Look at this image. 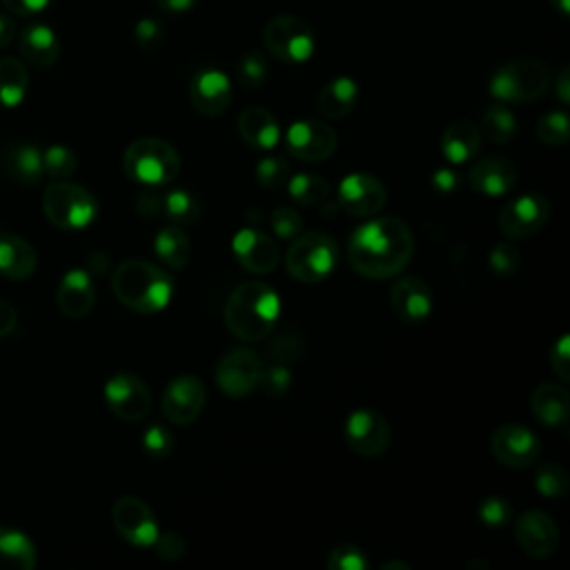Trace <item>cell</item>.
<instances>
[{
	"instance_id": "52",
	"label": "cell",
	"mask_w": 570,
	"mask_h": 570,
	"mask_svg": "<svg viewBox=\"0 0 570 570\" xmlns=\"http://www.w3.org/2000/svg\"><path fill=\"white\" fill-rule=\"evenodd\" d=\"M52 0H3V6L14 17H36L50 8Z\"/></svg>"
},
{
	"instance_id": "61",
	"label": "cell",
	"mask_w": 570,
	"mask_h": 570,
	"mask_svg": "<svg viewBox=\"0 0 570 570\" xmlns=\"http://www.w3.org/2000/svg\"><path fill=\"white\" fill-rule=\"evenodd\" d=\"M412 570V566L410 563H405V561H386L383 566H381V570Z\"/></svg>"
},
{
	"instance_id": "16",
	"label": "cell",
	"mask_w": 570,
	"mask_h": 570,
	"mask_svg": "<svg viewBox=\"0 0 570 570\" xmlns=\"http://www.w3.org/2000/svg\"><path fill=\"white\" fill-rule=\"evenodd\" d=\"M208 390L194 374H179L163 394V414L175 425H190L203 412Z\"/></svg>"
},
{
	"instance_id": "50",
	"label": "cell",
	"mask_w": 570,
	"mask_h": 570,
	"mask_svg": "<svg viewBox=\"0 0 570 570\" xmlns=\"http://www.w3.org/2000/svg\"><path fill=\"white\" fill-rule=\"evenodd\" d=\"M155 546H157L159 557L166 561H179L186 555V539L177 532H163V535L159 532Z\"/></svg>"
},
{
	"instance_id": "33",
	"label": "cell",
	"mask_w": 570,
	"mask_h": 570,
	"mask_svg": "<svg viewBox=\"0 0 570 570\" xmlns=\"http://www.w3.org/2000/svg\"><path fill=\"white\" fill-rule=\"evenodd\" d=\"M155 250L157 256L172 270L188 267L192 258V243L190 236L181 230V225H170L161 230L155 239Z\"/></svg>"
},
{
	"instance_id": "46",
	"label": "cell",
	"mask_w": 570,
	"mask_h": 570,
	"mask_svg": "<svg viewBox=\"0 0 570 570\" xmlns=\"http://www.w3.org/2000/svg\"><path fill=\"white\" fill-rule=\"evenodd\" d=\"M302 352H304V339L297 332H283L270 346L272 361L283 363V366L297 361L302 357Z\"/></svg>"
},
{
	"instance_id": "20",
	"label": "cell",
	"mask_w": 570,
	"mask_h": 570,
	"mask_svg": "<svg viewBox=\"0 0 570 570\" xmlns=\"http://www.w3.org/2000/svg\"><path fill=\"white\" fill-rule=\"evenodd\" d=\"M232 250L239 263L254 274H267L276 270L281 261V252L274 239L256 228L239 230L232 239Z\"/></svg>"
},
{
	"instance_id": "5",
	"label": "cell",
	"mask_w": 570,
	"mask_h": 570,
	"mask_svg": "<svg viewBox=\"0 0 570 570\" xmlns=\"http://www.w3.org/2000/svg\"><path fill=\"white\" fill-rule=\"evenodd\" d=\"M43 212L52 225L59 230H83L98 217L96 197L83 186L70 181H54L45 188Z\"/></svg>"
},
{
	"instance_id": "3",
	"label": "cell",
	"mask_w": 570,
	"mask_h": 570,
	"mask_svg": "<svg viewBox=\"0 0 570 570\" xmlns=\"http://www.w3.org/2000/svg\"><path fill=\"white\" fill-rule=\"evenodd\" d=\"M281 317V299L267 283H241L225 304V326L241 341L265 339Z\"/></svg>"
},
{
	"instance_id": "28",
	"label": "cell",
	"mask_w": 570,
	"mask_h": 570,
	"mask_svg": "<svg viewBox=\"0 0 570 570\" xmlns=\"http://www.w3.org/2000/svg\"><path fill=\"white\" fill-rule=\"evenodd\" d=\"M532 414L548 428H561L570 416V399L568 390L561 383L546 381L535 388L530 397Z\"/></svg>"
},
{
	"instance_id": "19",
	"label": "cell",
	"mask_w": 570,
	"mask_h": 570,
	"mask_svg": "<svg viewBox=\"0 0 570 570\" xmlns=\"http://www.w3.org/2000/svg\"><path fill=\"white\" fill-rule=\"evenodd\" d=\"M190 101L194 109L208 118H217L228 112L232 103V83L225 72L208 67L192 76Z\"/></svg>"
},
{
	"instance_id": "27",
	"label": "cell",
	"mask_w": 570,
	"mask_h": 570,
	"mask_svg": "<svg viewBox=\"0 0 570 570\" xmlns=\"http://www.w3.org/2000/svg\"><path fill=\"white\" fill-rule=\"evenodd\" d=\"M239 134L254 150H274L281 140V127L265 107H247L239 116Z\"/></svg>"
},
{
	"instance_id": "14",
	"label": "cell",
	"mask_w": 570,
	"mask_h": 570,
	"mask_svg": "<svg viewBox=\"0 0 570 570\" xmlns=\"http://www.w3.org/2000/svg\"><path fill=\"white\" fill-rule=\"evenodd\" d=\"M392 440L386 416L377 410H355L346 421V442L361 457H379L388 451Z\"/></svg>"
},
{
	"instance_id": "47",
	"label": "cell",
	"mask_w": 570,
	"mask_h": 570,
	"mask_svg": "<svg viewBox=\"0 0 570 570\" xmlns=\"http://www.w3.org/2000/svg\"><path fill=\"white\" fill-rule=\"evenodd\" d=\"M519 261H521V256L513 243H497L488 256L493 272L499 276H508V274L517 272Z\"/></svg>"
},
{
	"instance_id": "57",
	"label": "cell",
	"mask_w": 570,
	"mask_h": 570,
	"mask_svg": "<svg viewBox=\"0 0 570 570\" xmlns=\"http://www.w3.org/2000/svg\"><path fill=\"white\" fill-rule=\"evenodd\" d=\"M17 36V23L10 14H0V50L8 48Z\"/></svg>"
},
{
	"instance_id": "40",
	"label": "cell",
	"mask_w": 570,
	"mask_h": 570,
	"mask_svg": "<svg viewBox=\"0 0 570 570\" xmlns=\"http://www.w3.org/2000/svg\"><path fill=\"white\" fill-rule=\"evenodd\" d=\"M537 490L548 499H561L568 493V475L559 464H543L535 475Z\"/></svg>"
},
{
	"instance_id": "37",
	"label": "cell",
	"mask_w": 570,
	"mask_h": 570,
	"mask_svg": "<svg viewBox=\"0 0 570 570\" xmlns=\"http://www.w3.org/2000/svg\"><path fill=\"white\" fill-rule=\"evenodd\" d=\"M236 78L243 87L258 89L270 78V63L265 54L258 50H250L247 54H243L236 63Z\"/></svg>"
},
{
	"instance_id": "58",
	"label": "cell",
	"mask_w": 570,
	"mask_h": 570,
	"mask_svg": "<svg viewBox=\"0 0 570 570\" xmlns=\"http://www.w3.org/2000/svg\"><path fill=\"white\" fill-rule=\"evenodd\" d=\"M555 92H557V98L568 105L570 103V72L568 67H563L557 76V83H555Z\"/></svg>"
},
{
	"instance_id": "10",
	"label": "cell",
	"mask_w": 570,
	"mask_h": 570,
	"mask_svg": "<svg viewBox=\"0 0 570 570\" xmlns=\"http://www.w3.org/2000/svg\"><path fill=\"white\" fill-rule=\"evenodd\" d=\"M105 401L123 421H140L152 410V392L148 383L131 372H118L105 383Z\"/></svg>"
},
{
	"instance_id": "41",
	"label": "cell",
	"mask_w": 570,
	"mask_h": 570,
	"mask_svg": "<svg viewBox=\"0 0 570 570\" xmlns=\"http://www.w3.org/2000/svg\"><path fill=\"white\" fill-rule=\"evenodd\" d=\"M140 444H142V451H146L152 460H166L172 455L175 451V437L172 433L168 431L166 425H150L146 433H142L140 437Z\"/></svg>"
},
{
	"instance_id": "6",
	"label": "cell",
	"mask_w": 570,
	"mask_h": 570,
	"mask_svg": "<svg viewBox=\"0 0 570 570\" xmlns=\"http://www.w3.org/2000/svg\"><path fill=\"white\" fill-rule=\"evenodd\" d=\"M550 87V72L541 61L515 59L502 65L490 78V94L499 103H530Z\"/></svg>"
},
{
	"instance_id": "13",
	"label": "cell",
	"mask_w": 570,
	"mask_h": 570,
	"mask_svg": "<svg viewBox=\"0 0 570 570\" xmlns=\"http://www.w3.org/2000/svg\"><path fill=\"white\" fill-rule=\"evenodd\" d=\"M493 457L506 468H530L541 455L539 440L521 423L499 425L490 437Z\"/></svg>"
},
{
	"instance_id": "32",
	"label": "cell",
	"mask_w": 570,
	"mask_h": 570,
	"mask_svg": "<svg viewBox=\"0 0 570 570\" xmlns=\"http://www.w3.org/2000/svg\"><path fill=\"white\" fill-rule=\"evenodd\" d=\"M30 89L28 67L19 59H0V105L19 107Z\"/></svg>"
},
{
	"instance_id": "9",
	"label": "cell",
	"mask_w": 570,
	"mask_h": 570,
	"mask_svg": "<svg viewBox=\"0 0 570 570\" xmlns=\"http://www.w3.org/2000/svg\"><path fill=\"white\" fill-rule=\"evenodd\" d=\"M263 361L254 350L234 348L217 363V383L225 397H247L261 386Z\"/></svg>"
},
{
	"instance_id": "53",
	"label": "cell",
	"mask_w": 570,
	"mask_h": 570,
	"mask_svg": "<svg viewBox=\"0 0 570 570\" xmlns=\"http://www.w3.org/2000/svg\"><path fill=\"white\" fill-rule=\"evenodd\" d=\"M161 208H163V197L152 194V192L140 194L136 201V210L142 217H157V214H161Z\"/></svg>"
},
{
	"instance_id": "8",
	"label": "cell",
	"mask_w": 570,
	"mask_h": 570,
	"mask_svg": "<svg viewBox=\"0 0 570 570\" xmlns=\"http://www.w3.org/2000/svg\"><path fill=\"white\" fill-rule=\"evenodd\" d=\"M263 45L272 59L302 65L315 54V34L306 21L291 14H278L263 28Z\"/></svg>"
},
{
	"instance_id": "12",
	"label": "cell",
	"mask_w": 570,
	"mask_h": 570,
	"mask_svg": "<svg viewBox=\"0 0 570 570\" xmlns=\"http://www.w3.org/2000/svg\"><path fill=\"white\" fill-rule=\"evenodd\" d=\"M285 148L295 159L324 163L337 150V134L321 120H297L285 131Z\"/></svg>"
},
{
	"instance_id": "17",
	"label": "cell",
	"mask_w": 570,
	"mask_h": 570,
	"mask_svg": "<svg viewBox=\"0 0 570 570\" xmlns=\"http://www.w3.org/2000/svg\"><path fill=\"white\" fill-rule=\"evenodd\" d=\"M339 205L352 217H374L383 210L388 194L383 183L372 175H348L337 190Z\"/></svg>"
},
{
	"instance_id": "4",
	"label": "cell",
	"mask_w": 570,
	"mask_h": 570,
	"mask_svg": "<svg viewBox=\"0 0 570 570\" xmlns=\"http://www.w3.org/2000/svg\"><path fill=\"white\" fill-rule=\"evenodd\" d=\"M125 175L148 188H161L177 179L181 172V157L172 142L163 138H138L125 150Z\"/></svg>"
},
{
	"instance_id": "26",
	"label": "cell",
	"mask_w": 570,
	"mask_h": 570,
	"mask_svg": "<svg viewBox=\"0 0 570 570\" xmlns=\"http://www.w3.org/2000/svg\"><path fill=\"white\" fill-rule=\"evenodd\" d=\"M19 48L23 59L39 70H50L61 56V43L56 32L43 23L28 25L19 36Z\"/></svg>"
},
{
	"instance_id": "2",
	"label": "cell",
	"mask_w": 570,
	"mask_h": 570,
	"mask_svg": "<svg viewBox=\"0 0 570 570\" xmlns=\"http://www.w3.org/2000/svg\"><path fill=\"white\" fill-rule=\"evenodd\" d=\"M112 291L125 308L140 315H155L170 306L175 281L163 267L131 258L114 270Z\"/></svg>"
},
{
	"instance_id": "49",
	"label": "cell",
	"mask_w": 570,
	"mask_h": 570,
	"mask_svg": "<svg viewBox=\"0 0 570 570\" xmlns=\"http://www.w3.org/2000/svg\"><path fill=\"white\" fill-rule=\"evenodd\" d=\"M261 386H263L265 392L272 394V397L288 394V390H291V386H293V374H291L288 366L274 363L270 370H263Z\"/></svg>"
},
{
	"instance_id": "21",
	"label": "cell",
	"mask_w": 570,
	"mask_h": 570,
	"mask_svg": "<svg viewBox=\"0 0 570 570\" xmlns=\"http://www.w3.org/2000/svg\"><path fill=\"white\" fill-rule=\"evenodd\" d=\"M390 304L405 324H421L433 313V293L419 276H403L390 288Z\"/></svg>"
},
{
	"instance_id": "48",
	"label": "cell",
	"mask_w": 570,
	"mask_h": 570,
	"mask_svg": "<svg viewBox=\"0 0 570 570\" xmlns=\"http://www.w3.org/2000/svg\"><path fill=\"white\" fill-rule=\"evenodd\" d=\"M163 25L157 19H140L134 25V43L140 50H157L163 43Z\"/></svg>"
},
{
	"instance_id": "60",
	"label": "cell",
	"mask_w": 570,
	"mask_h": 570,
	"mask_svg": "<svg viewBox=\"0 0 570 570\" xmlns=\"http://www.w3.org/2000/svg\"><path fill=\"white\" fill-rule=\"evenodd\" d=\"M550 6H552L559 14H563V17L570 14V0H550Z\"/></svg>"
},
{
	"instance_id": "59",
	"label": "cell",
	"mask_w": 570,
	"mask_h": 570,
	"mask_svg": "<svg viewBox=\"0 0 570 570\" xmlns=\"http://www.w3.org/2000/svg\"><path fill=\"white\" fill-rule=\"evenodd\" d=\"M87 267H89V274H103L109 267V256L103 252H94L87 258Z\"/></svg>"
},
{
	"instance_id": "35",
	"label": "cell",
	"mask_w": 570,
	"mask_h": 570,
	"mask_svg": "<svg viewBox=\"0 0 570 570\" xmlns=\"http://www.w3.org/2000/svg\"><path fill=\"white\" fill-rule=\"evenodd\" d=\"M288 192H291L295 203L313 208V205H319V203H324L328 199L330 186H328V181L324 177L297 175V177L288 179Z\"/></svg>"
},
{
	"instance_id": "18",
	"label": "cell",
	"mask_w": 570,
	"mask_h": 570,
	"mask_svg": "<svg viewBox=\"0 0 570 570\" xmlns=\"http://www.w3.org/2000/svg\"><path fill=\"white\" fill-rule=\"evenodd\" d=\"M515 539L532 559H548L559 548V528L543 510H526L515 526Z\"/></svg>"
},
{
	"instance_id": "31",
	"label": "cell",
	"mask_w": 570,
	"mask_h": 570,
	"mask_svg": "<svg viewBox=\"0 0 570 570\" xmlns=\"http://www.w3.org/2000/svg\"><path fill=\"white\" fill-rule=\"evenodd\" d=\"M39 552L21 530H0V570H34Z\"/></svg>"
},
{
	"instance_id": "1",
	"label": "cell",
	"mask_w": 570,
	"mask_h": 570,
	"mask_svg": "<svg viewBox=\"0 0 570 570\" xmlns=\"http://www.w3.org/2000/svg\"><path fill=\"white\" fill-rule=\"evenodd\" d=\"M412 250L410 228L397 217H381L355 230L348 243V258L355 272L381 281L403 272Z\"/></svg>"
},
{
	"instance_id": "7",
	"label": "cell",
	"mask_w": 570,
	"mask_h": 570,
	"mask_svg": "<svg viewBox=\"0 0 570 570\" xmlns=\"http://www.w3.org/2000/svg\"><path fill=\"white\" fill-rule=\"evenodd\" d=\"M339 261L337 243L324 232L299 234L285 256L288 272L302 283H319L332 274Z\"/></svg>"
},
{
	"instance_id": "30",
	"label": "cell",
	"mask_w": 570,
	"mask_h": 570,
	"mask_svg": "<svg viewBox=\"0 0 570 570\" xmlns=\"http://www.w3.org/2000/svg\"><path fill=\"white\" fill-rule=\"evenodd\" d=\"M357 101H359L357 81L350 76H339L324 85V89L319 92V98H317V107L326 118L339 120V118H346L355 109Z\"/></svg>"
},
{
	"instance_id": "54",
	"label": "cell",
	"mask_w": 570,
	"mask_h": 570,
	"mask_svg": "<svg viewBox=\"0 0 570 570\" xmlns=\"http://www.w3.org/2000/svg\"><path fill=\"white\" fill-rule=\"evenodd\" d=\"M17 324H19V315H17L14 306L0 299V337L12 335L17 330Z\"/></svg>"
},
{
	"instance_id": "44",
	"label": "cell",
	"mask_w": 570,
	"mask_h": 570,
	"mask_svg": "<svg viewBox=\"0 0 570 570\" xmlns=\"http://www.w3.org/2000/svg\"><path fill=\"white\" fill-rule=\"evenodd\" d=\"M256 179L267 190L281 188V186L288 183V179H291V166L285 163L283 159H278V157H267V159L258 161Z\"/></svg>"
},
{
	"instance_id": "23",
	"label": "cell",
	"mask_w": 570,
	"mask_h": 570,
	"mask_svg": "<svg viewBox=\"0 0 570 570\" xmlns=\"http://www.w3.org/2000/svg\"><path fill=\"white\" fill-rule=\"evenodd\" d=\"M59 310L70 319H83L96 304V291L87 270H70L56 291Z\"/></svg>"
},
{
	"instance_id": "55",
	"label": "cell",
	"mask_w": 570,
	"mask_h": 570,
	"mask_svg": "<svg viewBox=\"0 0 570 570\" xmlns=\"http://www.w3.org/2000/svg\"><path fill=\"white\" fill-rule=\"evenodd\" d=\"M460 186V177L453 172V170H437L435 177H433V188L442 194H453Z\"/></svg>"
},
{
	"instance_id": "45",
	"label": "cell",
	"mask_w": 570,
	"mask_h": 570,
	"mask_svg": "<svg viewBox=\"0 0 570 570\" xmlns=\"http://www.w3.org/2000/svg\"><path fill=\"white\" fill-rule=\"evenodd\" d=\"M477 515L488 528H504L513 519V508L504 497H486L477 506Z\"/></svg>"
},
{
	"instance_id": "11",
	"label": "cell",
	"mask_w": 570,
	"mask_h": 570,
	"mask_svg": "<svg viewBox=\"0 0 570 570\" xmlns=\"http://www.w3.org/2000/svg\"><path fill=\"white\" fill-rule=\"evenodd\" d=\"M112 521L118 535L138 548L155 546L159 537V521L152 508L138 497H120L112 508Z\"/></svg>"
},
{
	"instance_id": "38",
	"label": "cell",
	"mask_w": 570,
	"mask_h": 570,
	"mask_svg": "<svg viewBox=\"0 0 570 570\" xmlns=\"http://www.w3.org/2000/svg\"><path fill=\"white\" fill-rule=\"evenodd\" d=\"M568 114L566 112H548L537 123V136L548 148H561L568 142Z\"/></svg>"
},
{
	"instance_id": "22",
	"label": "cell",
	"mask_w": 570,
	"mask_h": 570,
	"mask_svg": "<svg viewBox=\"0 0 570 570\" xmlns=\"http://www.w3.org/2000/svg\"><path fill=\"white\" fill-rule=\"evenodd\" d=\"M517 179H519V170L506 157L482 159L473 166L468 175L471 188L490 199L508 194L517 186Z\"/></svg>"
},
{
	"instance_id": "43",
	"label": "cell",
	"mask_w": 570,
	"mask_h": 570,
	"mask_svg": "<svg viewBox=\"0 0 570 570\" xmlns=\"http://www.w3.org/2000/svg\"><path fill=\"white\" fill-rule=\"evenodd\" d=\"M270 225H272V232L278 236V239H285V241H293L302 234L304 230V219L299 217L297 210L293 208H276L270 217Z\"/></svg>"
},
{
	"instance_id": "24",
	"label": "cell",
	"mask_w": 570,
	"mask_h": 570,
	"mask_svg": "<svg viewBox=\"0 0 570 570\" xmlns=\"http://www.w3.org/2000/svg\"><path fill=\"white\" fill-rule=\"evenodd\" d=\"M36 267L39 254L30 241L12 232H0V274L12 281H25Z\"/></svg>"
},
{
	"instance_id": "25",
	"label": "cell",
	"mask_w": 570,
	"mask_h": 570,
	"mask_svg": "<svg viewBox=\"0 0 570 570\" xmlns=\"http://www.w3.org/2000/svg\"><path fill=\"white\" fill-rule=\"evenodd\" d=\"M6 177L21 186H36L45 170H43V152L32 146V142H12L6 148L3 159H0Z\"/></svg>"
},
{
	"instance_id": "51",
	"label": "cell",
	"mask_w": 570,
	"mask_h": 570,
	"mask_svg": "<svg viewBox=\"0 0 570 570\" xmlns=\"http://www.w3.org/2000/svg\"><path fill=\"white\" fill-rule=\"evenodd\" d=\"M568 344H570L568 335H561L557 339V344L550 348V366L559 374V379H563V381L570 379V348H568Z\"/></svg>"
},
{
	"instance_id": "56",
	"label": "cell",
	"mask_w": 570,
	"mask_h": 570,
	"mask_svg": "<svg viewBox=\"0 0 570 570\" xmlns=\"http://www.w3.org/2000/svg\"><path fill=\"white\" fill-rule=\"evenodd\" d=\"M155 3L161 12L177 17V14L192 12L199 6V0H155Z\"/></svg>"
},
{
	"instance_id": "34",
	"label": "cell",
	"mask_w": 570,
	"mask_h": 570,
	"mask_svg": "<svg viewBox=\"0 0 570 570\" xmlns=\"http://www.w3.org/2000/svg\"><path fill=\"white\" fill-rule=\"evenodd\" d=\"M519 129L517 116L513 114V109H508L506 105H493L486 109L484 118H482V134L495 142V146H506L515 138Z\"/></svg>"
},
{
	"instance_id": "15",
	"label": "cell",
	"mask_w": 570,
	"mask_h": 570,
	"mask_svg": "<svg viewBox=\"0 0 570 570\" xmlns=\"http://www.w3.org/2000/svg\"><path fill=\"white\" fill-rule=\"evenodd\" d=\"M550 212V201L543 194H524L502 210L499 228L508 239H528L548 223Z\"/></svg>"
},
{
	"instance_id": "29",
	"label": "cell",
	"mask_w": 570,
	"mask_h": 570,
	"mask_svg": "<svg viewBox=\"0 0 570 570\" xmlns=\"http://www.w3.org/2000/svg\"><path fill=\"white\" fill-rule=\"evenodd\" d=\"M479 148H482V131L471 120H457L444 131L442 152L455 166L473 161Z\"/></svg>"
},
{
	"instance_id": "42",
	"label": "cell",
	"mask_w": 570,
	"mask_h": 570,
	"mask_svg": "<svg viewBox=\"0 0 570 570\" xmlns=\"http://www.w3.org/2000/svg\"><path fill=\"white\" fill-rule=\"evenodd\" d=\"M326 563H328L330 570H368L370 568L368 555L352 543H344V546L332 548Z\"/></svg>"
},
{
	"instance_id": "39",
	"label": "cell",
	"mask_w": 570,
	"mask_h": 570,
	"mask_svg": "<svg viewBox=\"0 0 570 570\" xmlns=\"http://www.w3.org/2000/svg\"><path fill=\"white\" fill-rule=\"evenodd\" d=\"M76 155L63 146H52L43 152V170L54 181H65L76 172Z\"/></svg>"
},
{
	"instance_id": "36",
	"label": "cell",
	"mask_w": 570,
	"mask_h": 570,
	"mask_svg": "<svg viewBox=\"0 0 570 570\" xmlns=\"http://www.w3.org/2000/svg\"><path fill=\"white\" fill-rule=\"evenodd\" d=\"M161 212L175 223V225H192L199 219L201 205L194 194L188 190H175L163 197Z\"/></svg>"
}]
</instances>
